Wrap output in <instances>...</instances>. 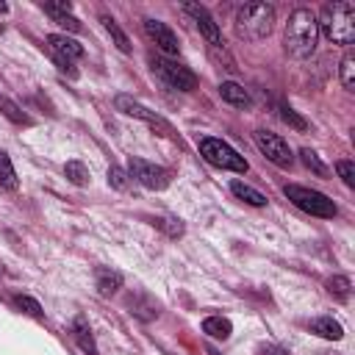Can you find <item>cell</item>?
<instances>
[{
    "instance_id": "cell-21",
    "label": "cell",
    "mask_w": 355,
    "mask_h": 355,
    "mask_svg": "<svg viewBox=\"0 0 355 355\" xmlns=\"http://www.w3.org/2000/svg\"><path fill=\"white\" fill-rule=\"evenodd\" d=\"M0 114H3L6 119H11L14 125H31V116H28L14 100H8L6 94H0Z\"/></svg>"
},
{
    "instance_id": "cell-3",
    "label": "cell",
    "mask_w": 355,
    "mask_h": 355,
    "mask_svg": "<svg viewBox=\"0 0 355 355\" xmlns=\"http://www.w3.org/2000/svg\"><path fill=\"white\" fill-rule=\"evenodd\" d=\"M272 22H275V8L266 6V3H244L236 11V19H233L236 33L241 39H250V42H258V39L269 36Z\"/></svg>"
},
{
    "instance_id": "cell-7",
    "label": "cell",
    "mask_w": 355,
    "mask_h": 355,
    "mask_svg": "<svg viewBox=\"0 0 355 355\" xmlns=\"http://www.w3.org/2000/svg\"><path fill=\"white\" fill-rule=\"evenodd\" d=\"M114 105H116V111H122L125 116L141 119V122H147L153 130H161V136H169V139H175V130H172V125H169L164 116H158L155 111H150L147 105H141L139 100H133L130 94H116V97H114Z\"/></svg>"
},
{
    "instance_id": "cell-2",
    "label": "cell",
    "mask_w": 355,
    "mask_h": 355,
    "mask_svg": "<svg viewBox=\"0 0 355 355\" xmlns=\"http://www.w3.org/2000/svg\"><path fill=\"white\" fill-rule=\"evenodd\" d=\"M316 39H319V28H316V17L308 8H297L288 22H286V53L291 58H308L316 50Z\"/></svg>"
},
{
    "instance_id": "cell-33",
    "label": "cell",
    "mask_w": 355,
    "mask_h": 355,
    "mask_svg": "<svg viewBox=\"0 0 355 355\" xmlns=\"http://www.w3.org/2000/svg\"><path fill=\"white\" fill-rule=\"evenodd\" d=\"M6 11H8V6H6V3H0V14H6Z\"/></svg>"
},
{
    "instance_id": "cell-8",
    "label": "cell",
    "mask_w": 355,
    "mask_h": 355,
    "mask_svg": "<svg viewBox=\"0 0 355 355\" xmlns=\"http://www.w3.org/2000/svg\"><path fill=\"white\" fill-rule=\"evenodd\" d=\"M47 44H50V53H53L58 69L67 72L69 78H75V75H78V72H75V61L83 58V44H78V42H75L72 36H67V33H50V36H47Z\"/></svg>"
},
{
    "instance_id": "cell-14",
    "label": "cell",
    "mask_w": 355,
    "mask_h": 355,
    "mask_svg": "<svg viewBox=\"0 0 355 355\" xmlns=\"http://www.w3.org/2000/svg\"><path fill=\"white\" fill-rule=\"evenodd\" d=\"M219 97L227 103V105H236V108H247L252 100H250V94H247V89L241 86V83H236V80H222L219 83Z\"/></svg>"
},
{
    "instance_id": "cell-9",
    "label": "cell",
    "mask_w": 355,
    "mask_h": 355,
    "mask_svg": "<svg viewBox=\"0 0 355 355\" xmlns=\"http://www.w3.org/2000/svg\"><path fill=\"white\" fill-rule=\"evenodd\" d=\"M252 141H255V147H258L275 166L291 169L294 153H291V147L286 144V139H280L277 133H269V130H255V133H252Z\"/></svg>"
},
{
    "instance_id": "cell-31",
    "label": "cell",
    "mask_w": 355,
    "mask_h": 355,
    "mask_svg": "<svg viewBox=\"0 0 355 355\" xmlns=\"http://www.w3.org/2000/svg\"><path fill=\"white\" fill-rule=\"evenodd\" d=\"M14 302H17V308H19V311H25V313H31V316H42V305H39L33 297H28V294H19Z\"/></svg>"
},
{
    "instance_id": "cell-18",
    "label": "cell",
    "mask_w": 355,
    "mask_h": 355,
    "mask_svg": "<svg viewBox=\"0 0 355 355\" xmlns=\"http://www.w3.org/2000/svg\"><path fill=\"white\" fill-rule=\"evenodd\" d=\"M202 333L211 336V338L225 341V338L233 333V324H230V319H225V316H205V319H202Z\"/></svg>"
},
{
    "instance_id": "cell-19",
    "label": "cell",
    "mask_w": 355,
    "mask_h": 355,
    "mask_svg": "<svg viewBox=\"0 0 355 355\" xmlns=\"http://www.w3.org/2000/svg\"><path fill=\"white\" fill-rule=\"evenodd\" d=\"M230 191H233L241 202H247V205H255V208H263V205H266V197H263L258 189H252V186H247V183H241V180H233V183H230Z\"/></svg>"
},
{
    "instance_id": "cell-32",
    "label": "cell",
    "mask_w": 355,
    "mask_h": 355,
    "mask_svg": "<svg viewBox=\"0 0 355 355\" xmlns=\"http://www.w3.org/2000/svg\"><path fill=\"white\" fill-rule=\"evenodd\" d=\"M261 355H288V352H286L283 347H263Z\"/></svg>"
},
{
    "instance_id": "cell-4",
    "label": "cell",
    "mask_w": 355,
    "mask_h": 355,
    "mask_svg": "<svg viewBox=\"0 0 355 355\" xmlns=\"http://www.w3.org/2000/svg\"><path fill=\"white\" fill-rule=\"evenodd\" d=\"M283 194H286L300 211H305V214H311V216L333 219V216L338 214L336 202H333L327 194L316 191V189H308V186H300V183H286V186H283Z\"/></svg>"
},
{
    "instance_id": "cell-17",
    "label": "cell",
    "mask_w": 355,
    "mask_h": 355,
    "mask_svg": "<svg viewBox=\"0 0 355 355\" xmlns=\"http://www.w3.org/2000/svg\"><path fill=\"white\" fill-rule=\"evenodd\" d=\"M308 327H311V333H316V336H322V338H330V341H338V338L344 336L341 322L333 319V316H316Z\"/></svg>"
},
{
    "instance_id": "cell-22",
    "label": "cell",
    "mask_w": 355,
    "mask_h": 355,
    "mask_svg": "<svg viewBox=\"0 0 355 355\" xmlns=\"http://www.w3.org/2000/svg\"><path fill=\"white\" fill-rule=\"evenodd\" d=\"M0 186L8 189V191H14V189L19 186L17 172H14V164H11L8 153H3V150H0Z\"/></svg>"
},
{
    "instance_id": "cell-20",
    "label": "cell",
    "mask_w": 355,
    "mask_h": 355,
    "mask_svg": "<svg viewBox=\"0 0 355 355\" xmlns=\"http://www.w3.org/2000/svg\"><path fill=\"white\" fill-rule=\"evenodd\" d=\"M100 22H103L105 33L114 39V44L119 47V53H130V39H128V33L116 25V19H114V17H100Z\"/></svg>"
},
{
    "instance_id": "cell-12",
    "label": "cell",
    "mask_w": 355,
    "mask_h": 355,
    "mask_svg": "<svg viewBox=\"0 0 355 355\" xmlns=\"http://www.w3.org/2000/svg\"><path fill=\"white\" fill-rule=\"evenodd\" d=\"M183 11L197 22V28H200V33L214 44V47H222L225 42H222V31H219V25L214 22V17L208 14V8L205 6H197V3H183Z\"/></svg>"
},
{
    "instance_id": "cell-24",
    "label": "cell",
    "mask_w": 355,
    "mask_h": 355,
    "mask_svg": "<svg viewBox=\"0 0 355 355\" xmlns=\"http://www.w3.org/2000/svg\"><path fill=\"white\" fill-rule=\"evenodd\" d=\"M64 175H67V180L75 183V186H86V183H89V169H86L80 161H67V164H64Z\"/></svg>"
},
{
    "instance_id": "cell-5",
    "label": "cell",
    "mask_w": 355,
    "mask_h": 355,
    "mask_svg": "<svg viewBox=\"0 0 355 355\" xmlns=\"http://www.w3.org/2000/svg\"><path fill=\"white\" fill-rule=\"evenodd\" d=\"M150 69L153 75H158V80L175 92H191L197 86V75L180 64V61H172L166 55H150Z\"/></svg>"
},
{
    "instance_id": "cell-26",
    "label": "cell",
    "mask_w": 355,
    "mask_h": 355,
    "mask_svg": "<svg viewBox=\"0 0 355 355\" xmlns=\"http://www.w3.org/2000/svg\"><path fill=\"white\" fill-rule=\"evenodd\" d=\"M153 225H158L169 239H178V236H183V225H180V219H172V216H158V219H153Z\"/></svg>"
},
{
    "instance_id": "cell-6",
    "label": "cell",
    "mask_w": 355,
    "mask_h": 355,
    "mask_svg": "<svg viewBox=\"0 0 355 355\" xmlns=\"http://www.w3.org/2000/svg\"><path fill=\"white\" fill-rule=\"evenodd\" d=\"M200 155L216 169H230V172H247L250 169L244 155H239L225 139H216V136H202L200 139Z\"/></svg>"
},
{
    "instance_id": "cell-10",
    "label": "cell",
    "mask_w": 355,
    "mask_h": 355,
    "mask_svg": "<svg viewBox=\"0 0 355 355\" xmlns=\"http://www.w3.org/2000/svg\"><path fill=\"white\" fill-rule=\"evenodd\" d=\"M128 172H130V178L139 180L144 189L164 191V189L169 186V172L161 169V166H155V164H150V161H144V158H133V155H130Z\"/></svg>"
},
{
    "instance_id": "cell-13",
    "label": "cell",
    "mask_w": 355,
    "mask_h": 355,
    "mask_svg": "<svg viewBox=\"0 0 355 355\" xmlns=\"http://www.w3.org/2000/svg\"><path fill=\"white\" fill-rule=\"evenodd\" d=\"M44 8V14H50L61 28H67V31H72V33H78L80 31V22H78V17H72L69 11H72V6L69 3H47V6H42Z\"/></svg>"
},
{
    "instance_id": "cell-29",
    "label": "cell",
    "mask_w": 355,
    "mask_h": 355,
    "mask_svg": "<svg viewBox=\"0 0 355 355\" xmlns=\"http://www.w3.org/2000/svg\"><path fill=\"white\" fill-rule=\"evenodd\" d=\"M300 158H302V164H305L308 169H313L316 175H322V178L327 175V166L319 161V155H316L313 150H308V147H305V150H300Z\"/></svg>"
},
{
    "instance_id": "cell-16",
    "label": "cell",
    "mask_w": 355,
    "mask_h": 355,
    "mask_svg": "<svg viewBox=\"0 0 355 355\" xmlns=\"http://www.w3.org/2000/svg\"><path fill=\"white\" fill-rule=\"evenodd\" d=\"M94 277H97V291L103 297H111L116 288H122V272H116L111 266H100L94 272Z\"/></svg>"
},
{
    "instance_id": "cell-30",
    "label": "cell",
    "mask_w": 355,
    "mask_h": 355,
    "mask_svg": "<svg viewBox=\"0 0 355 355\" xmlns=\"http://www.w3.org/2000/svg\"><path fill=\"white\" fill-rule=\"evenodd\" d=\"M336 172L341 175V180H344V186H355V164L352 161H347V158H341V161H336Z\"/></svg>"
},
{
    "instance_id": "cell-27",
    "label": "cell",
    "mask_w": 355,
    "mask_h": 355,
    "mask_svg": "<svg viewBox=\"0 0 355 355\" xmlns=\"http://www.w3.org/2000/svg\"><path fill=\"white\" fill-rule=\"evenodd\" d=\"M108 183L116 189V191H128V186H130V180H128V172L122 169V166H108Z\"/></svg>"
},
{
    "instance_id": "cell-11",
    "label": "cell",
    "mask_w": 355,
    "mask_h": 355,
    "mask_svg": "<svg viewBox=\"0 0 355 355\" xmlns=\"http://www.w3.org/2000/svg\"><path fill=\"white\" fill-rule=\"evenodd\" d=\"M144 33H147V39H150L161 53H166V55H178V53H180V42H178L175 31H172L166 22L147 17V19H144Z\"/></svg>"
},
{
    "instance_id": "cell-28",
    "label": "cell",
    "mask_w": 355,
    "mask_h": 355,
    "mask_svg": "<svg viewBox=\"0 0 355 355\" xmlns=\"http://www.w3.org/2000/svg\"><path fill=\"white\" fill-rule=\"evenodd\" d=\"M341 83H344V89L355 86V58L349 53L341 58Z\"/></svg>"
},
{
    "instance_id": "cell-25",
    "label": "cell",
    "mask_w": 355,
    "mask_h": 355,
    "mask_svg": "<svg viewBox=\"0 0 355 355\" xmlns=\"http://www.w3.org/2000/svg\"><path fill=\"white\" fill-rule=\"evenodd\" d=\"M349 288H352V283H349V277H344V275H336V277L327 280V291H330L336 300H341V302L349 300Z\"/></svg>"
},
{
    "instance_id": "cell-1",
    "label": "cell",
    "mask_w": 355,
    "mask_h": 355,
    "mask_svg": "<svg viewBox=\"0 0 355 355\" xmlns=\"http://www.w3.org/2000/svg\"><path fill=\"white\" fill-rule=\"evenodd\" d=\"M316 28L333 44H352V39H355V6L344 3V0L322 6Z\"/></svg>"
},
{
    "instance_id": "cell-23",
    "label": "cell",
    "mask_w": 355,
    "mask_h": 355,
    "mask_svg": "<svg viewBox=\"0 0 355 355\" xmlns=\"http://www.w3.org/2000/svg\"><path fill=\"white\" fill-rule=\"evenodd\" d=\"M277 116H280L288 128H294V130H308V119L300 116L288 103H277Z\"/></svg>"
},
{
    "instance_id": "cell-15",
    "label": "cell",
    "mask_w": 355,
    "mask_h": 355,
    "mask_svg": "<svg viewBox=\"0 0 355 355\" xmlns=\"http://www.w3.org/2000/svg\"><path fill=\"white\" fill-rule=\"evenodd\" d=\"M72 336H75L78 347H80L86 355H100V352H97V344H94V336H92V327H89V322H86L83 316H75V322H72Z\"/></svg>"
}]
</instances>
